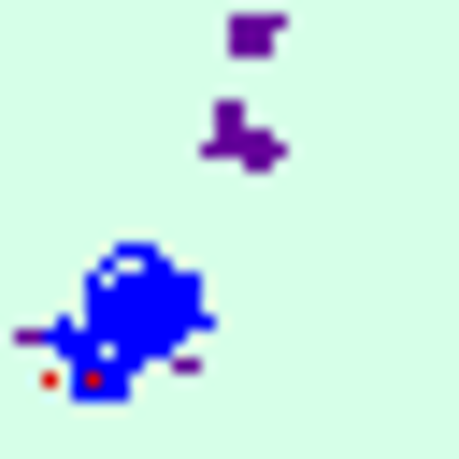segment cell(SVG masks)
I'll return each mask as SVG.
<instances>
[{"instance_id": "1", "label": "cell", "mask_w": 459, "mask_h": 459, "mask_svg": "<svg viewBox=\"0 0 459 459\" xmlns=\"http://www.w3.org/2000/svg\"><path fill=\"white\" fill-rule=\"evenodd\" d=\"M215 330V287L172 258V244H115V258H86V287H72V373L86 387H129V373H158V359H186Z\"/></svg>"}]
</instances>
